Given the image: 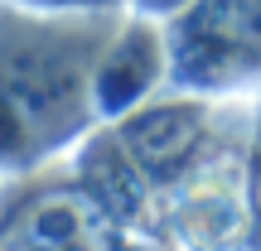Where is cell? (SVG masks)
<instances>
[{"label": "cell", "mask_w": 261, "mask_h": 251, "mask_svg": "<svg viewBox=\"0 0 261 251\" xmlns=\"http://www.w3.org/2000/svg\"><path fill=\"white\" fill-rule=\"evenodd\" d=\"M130 10L0 0V179L68 159L97 126V63Z\"/></svg>", "instance_id": "1"}, {"label": "cell", "mask_w": 261, "mask_h": 251, "mask_svg": "<svg viewBox=\"0 0 261 251\" xmlns=\"http://www.w3.org/2000/svg\"><path fill=\"white\" fill-rule=\"evenodd\" d=\"M169 87L232 102L261 92V0H194L169 19Z\"/></svg>", "instance_id": "2"}, {"label": "cell", "mask_w": 261, "mask_h": 251, "mask_svg": "<svg viewBox=\"0 0 261 251\" xmlns=\"http://www.w3.org/2000/svg\"><path fill=\"white\" fill-rule=\"evenodd\" d=\"M169 87V24L130 10L97 63V106L102 121H121Z\"/></svg>", "instance_id": "3"}, {"label": "cell", "mask_w": 261, "mask_h": 251, "mask_svg": "<svg viewBox=\"0 0 261 251\" xmlns=\"http://www.w3.org/2000/svg\"><path fill=\"white\" fill-rule=\"evenodd\" d=\"M194 5V0H130V10H136V15H155V19H174V15H184V10Z\"/></svg>", "instance_id": "4"}, {"label": "cell", "mask_w": 261, "mask_h": 251, "mask_svg": "<svg viewBox=\"0 0 261 251\" xmlns=\"http://www.w3.org/2000/svg\"><path fill=\"white\" fill-rule=\"evenodd\" d=\"M29 5H54V10H130V0H29Z\"/></svg>", "instance_id": "5"}]
</instances>
